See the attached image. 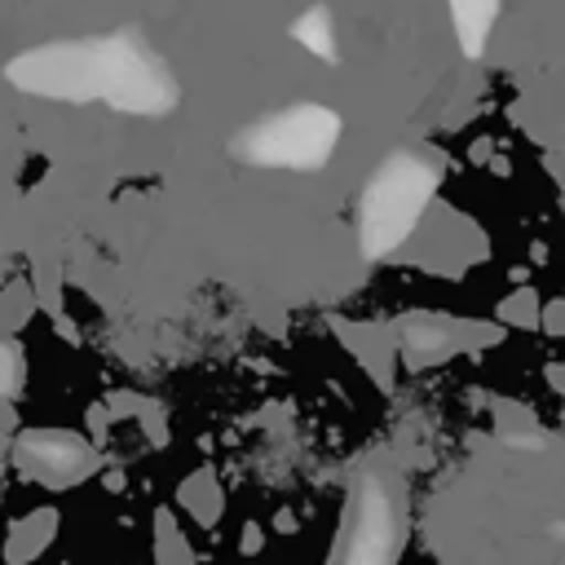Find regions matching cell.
Masks as SVG:
<instances>
[{
    "instance_id": "6da1fadb",
    "label": "cell",
    "mask_w": 565,
    "mask_h": 565,
    "mask_svg": "<svg viewBox=\"0 0 565 565\" xmlns=\"http://www.w3.org/2000/svg\"><path fill=\"white\" fill-rule=\"evenodd\" d=\"M9 79L26 93L71 102L102 97L124 110H163L172 102V79L163 62L132 31L26 49L22 57L9 62Z\"/></svg>"
},
{
    "instance_id": "7a4b0ae2",
    "label": "cell",
    "mask_w": 565,
    "mask_h": 565,
    "mask_svg": "<svg viewBox=\"0 0 565 565\" xmlns=\"http://www.w3.org/2000/svg\"><path fill=\"white\" fill-rule=\"evenodd\" d=\"M335 137V119L322 110H291L282 119H274L260 137V150L278 163H313L327 154Z\"/></svg>"
},
{
    "instance_id": "3957f363",
    "label": "cell",
    "mask_w": 565,
    "mask_h": 565,
    "mask_svg": "<svg viewBox=\"0 0 565 565\" xmlns=\"http://www.w3.org/2000/svg\"><path fill=\"white\" fill-rule=\"evenodd\" d=\"M490 13H494V0H455V26L468 40V49L481 44V35L490 26Z\"/></svg>"
}]
</instances>
